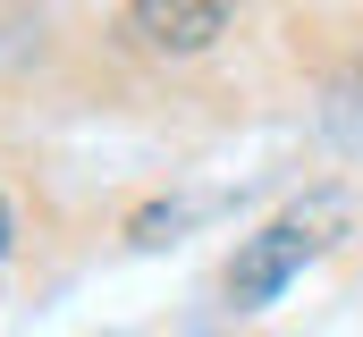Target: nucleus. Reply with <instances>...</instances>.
Masks as SVG:
<instances>
[{"label": "nucleus", "mask_w": 363, "mask_h": 337, "mask_svg": "<svg viewBox=\"0 0 363 337\" xmlns=\"http://www.w3.org/2000/svg\"><path fill=\"white\" fill-rule=\"evenodd\" d=\"M347 236V202L338 194H313V202H296V211H279L262 236H245V253L228 261V304H271L279 287L313 261V253H330Z\"/></svg>", "instance_id": "f257e3e1"}, {"label": "nucleus", "mask_w": 363, "mask_h": 337, "mask_svg": "<svg viewBox=\"0 0 363 337\" xmlns=\"http://www.w3.org/2000/svg\"><path fill=\"white\" fill-rule=\"evenodd\" d=\"M228 17H237V0H127V34L144 51H161V59L211 51L228 34Z\"/></svg>", "instance_id": "f03ea898"}, {"label": "nucleus", "mask_w": 363, "mask_h": 337, "mask_svg": "<svg viewBox=\"0 0 363 337\" xmlns=\"http://www.w3.org/2000/svg\"><path fill=\"white\" fill-rule=\"evenodd\" d=\"M9 236H17V219H9V202H0V253H9Z\"/></svg>", "instance_id": "7ed1b4c3"}]
</instances>
